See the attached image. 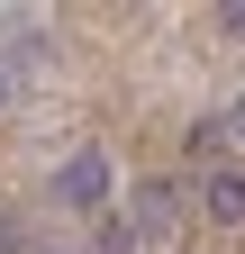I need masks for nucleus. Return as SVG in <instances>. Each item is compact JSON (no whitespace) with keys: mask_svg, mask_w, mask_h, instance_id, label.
<instances>
[{"mask_svg":"<svg viewBox=\"0 0 245 254\" xmlns=\"http://www.w3.org/2000/svg\"><path fill=\"white\" fill-rule=\"evenodd\" d=\"M227 145H245V100H236V109H227Z\"/></svg>","mask_w":245,"mask_h":254,"instance_id":"nucleus-6","label":"nucleus"},{"mask_svg":"<svg viewBox=\"0 0 245 254\" xmlns=\"http://www.w3.org/2000/svg\"><path fill=\"white\" fill-rule=\"evenodd\" d=\"M127 218H136V236H164L182 218V182H136V209Z\"/></svg>","mask_w":245,"mask_h":254,"instance_id":"nucleus-3","label":"nucleus"},{"mask_svg":"<svg viewBox=\"0 0 245 254\" xmlns=\"http://www.w3.org/2000/svg\"><path fill=\"white\" fill-rule=\"evenodd\" d=\"M200 209H209V227H245V164L200 173Z\"/></svg>","mask_w":245,"mask_h":254,"instance_id":"nucleus-2","label":"nucleus"},{"mask_svg":"<svg viewBox=\"0 0 245 254\" xmlns=\"http://www.w3.org/2000/svg\"><path fill=\"white\" fill-rule=\"evenodd\" d=\"M9 91H18V73H9V64H0V109H9Z\"/></svg>","mask_w":245,"mask_h":254,"instance_id":"nucleus-7","label":"nucleus"},{"mask_svg":"<svg viewBox=\"0 0 245 254\" xmlns=\"http://www.w3.org/2000/svg\"><path fill=\"white\" fill-rule=\"evenodd\" d=\"M182 145H191L200 173H218V154H227V118H191V136H182Z\"/></svg>","mask_w":245,"mask_h":254,"instance_id":"nucleus-5","label":"nucleus"},{"mask_svg":"<svg viewBox=\"0 0 245 254\" xmlns=\"http://www.w3.org/2000/svg\"><path fill=\"white\" fill-rule=\"evenodd\" d=\"M109 190H118V164L100 145H73L64 164H55V209H73V218H100L109 209Z\"/></svg>","mask_w":245,"mask_h":254,"instance_id":"nucleus-1","label":"nucleus"},{"mask_svg":"<svg viewBox=\"0 0 245 254\" xmlns=\"http://www.w3.org/2000/svg\"><path fill=\"white\" fill-rule=\"evenodd\" d=\"M91 254H145L136 218H127V209H100V218H91Z\"/></svg>","mask_w":245,"mask_h":254,"instance_id":"nucleus-4","label":"nucleus"}]
</instances>
